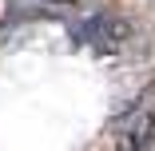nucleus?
Segmentation results:
<instances>
[{"mask_svg": "<svg viewBox=\"0 0 155 151\" xmlns=\"http://www.w3.org/2000/svg\"><path fill=\"white\" fill-rule=\"evenodd\" d=\"M52 4H87V0H52Z\"/></svg>", "mask_w": 155, "mask_h": 151, "instance_id": "obj_3", "label": "nucleus"}, {"mask_svg": "<svg viewBox=\"0 0 155 151\" xmlns=\"http://www.w3.org/2000/svg\"><path fill=\"white\" fill-rule=\"evenodd\" d=\"M151 143H155V107H143L139 115H131L119 127L115 151H147Z\"/></svg>", "mask_w": 155, "mask_h": 151, "instance_id": "obj_2", "label": "nucleus"}, {"mask_svg": "<svg viewBox=\"0 0 155 151\" xmlns=\"http://www.w3.org/2000/svg\"><path fill=\"white\" fill-rule=\"evenodd\" d=\"M127 36H131V24L119 20V16H111V12H96V16H87L84 24H76V40L91 44L96 52H119L123 44H127Z\"/></svg>", "mask_w": 155, "mask_h": 151, "instance_id": "obj_1", "label": "nucleus"}]
</instances>
